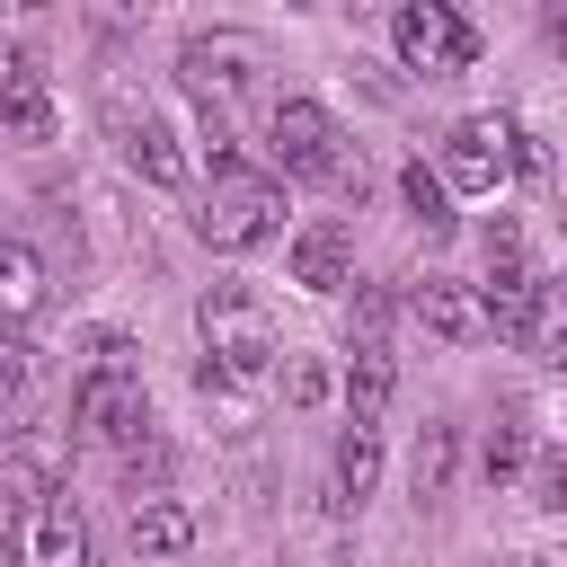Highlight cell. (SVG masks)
Segmentation results:
<instances>
[{"mask_svg":"<svg viewBox=\"0 0 567 567\" xmlns=\"http://www.w3.org/2000/svg\"><path fill=\"white\" fill-rule=\"evenodd\" d=\"M195 328H204V354H213V372H221L230 390H257V381L275 372V354H284L266 301L239 292V284H213V292L195 301Z\"/></svg>","mask_w":567,"mask_h":567,"instance_id":"1","label":"cell"},{"mask_svg":"<svg viewBox=\"0 0 567 567\" xmlns=\"http://www.w3.org/2000/svg\"><path fill=\"white\" fill-rule=\"evenodd\" d=\"M89 354H97V363H89L80 390H71V434H80V443H133V434L151 425V399H142V372H133V346H124V337H97Z\"/></svg>","mask_w":567,"mask_h":567,"instance_id":"2","label":"cell"},{"mask_svg":"<svg viewBox=\"0 0 567 567\" xmlns=\"http://www.w3.org/2000/svg\"><path fill=\"white\" fill-rule=\"evenodd\" d=\"M266 151H275L284 177H310V186H363V168H354L337 115H328L319 97H275V115H266Z\"/></svg>","mask_w":567,"mask_h":567,"instance_id":"3","label":"cell"},{"mask_svg":"<svg viewBox=\"0 0 567 567\" xmlns=\"http://www.w3.org/2000/svg\"><path fill=\"white\" fill-rule=\"evenodd\" d=\"M195 230H204V248H221V257H248V248H266V239L284 230V186L230 159V168H213V195H204Z\"/></svg>","mask_w":567,"mask_h":567,"instance_id":"4","label":"cell"},{"mask_svg":"<svg viewBox=\"0 0 567 567\" xmlns=\"http://www.w3.org/2000/svg\"><path fill=\"white\" fill-rule=\"evenodd\" d=\"M9 567H89V514L71 487H27L9 523Z\"/></svg>","mask_w":567,"mask_h":567,"instance_id":"5","label":"cell"},{"mask_svg":"<svg viewBox=\"0 0 567 567\" xmlns=\"http://www.w3.org/2000/svg\"><path fill=\"white\" fill-rule=\"evenodd\" d=\"M390 53H399L408 71H425V80H452V71L478 62V27L461 18V0H399Z\"/></svg>","mask_w":567,"mask_h":567,"instance_id":"6","label":"cell"},{"mask_svg":"<svg viewBox=\"0 0 567 567\" xmlns=\"http://www.w3.org/2000/svg\"><path fill=\"white\" fill-rule=\"evenodd\" d=\"M257 71H266V44L239 35V27H221V35H186V53H177V80L204 97V115H221L230 97H248Z\"/></svg>","mask_w":567,"mask_h":567,"instance_id":"7","label":"cell"},{"mask_svg":"<svg viewBox=\"0 0 567 567\" xmlns=\"http://www.w3.org/2000/svg\"><path fill=\"white\" fill-rule=\"evenodd\" d=\"M514 142H523L514 115H461L443 133V186L452 195H496L514 177Z\"/></svg>","mask_w":567,"mask_h":567,"instance_id":"8","label":"cell"},{"mask_svg":"<svg viewBox=\"0 0 567 567\" xmlns=\"http://www.w3.org/2000/svg\"><path fill=\"white\" fill-rule=\"evenodd\" d=\"M408 310H416V328L443 337V346H478V337H487V301H478L470 284H452V275H425V284L408 292Z\"/></svg>","mask_w":567,"mask_h":567,"instance_id":"9","label":"cell"},{"mask_svg":"<svg viewBox=\"0 0 567 567\" xmlns=\"http://www.w3.org/2000/svg\"><path fill=\"white\" fill-rule=\"evenodd\" d=\"M346 275H354V230H346L337 213L301 221V239H292V284H310V292H337Z\"/></svg>","mask_w":567,"mask_h":567,"instance_id":"10","label":"cell"},{"mask_svg":"<svg viewBox=\"0 0 567 567\" xmlns=\"http://www.w3.org/2000/svg\"><path fill=\"white\" fill-rule=\"evenodd\" d=\"M115 142H124V168L133 177H151V186H177L186 177V151H177V133L159 115H115Z\"/></svg>","mask_w":567,"mask_h":567,"instance_id":"11","label":"cell"},{"mask_svg":"<svg viewBox=\"0 0 567 567\" xmlns=\"http://www.w3.org/2000/svg\"><path fill=\"white\" fill-rule=\"evenodd\" d=\"M0 124H9L18 142H44V133H53V97H44V71H35L27 53L0 62Z\"/></svg>","mask_w":567,"mask_h":567,"instance_id":"12","label":"cell"},{"mask_svg":"<svg viewBox=\"0 0 567 567\" xmlns=\"http://www.w3.org/2000/svg\"><path fill=\"white\" fill-rule=\"evenodd\" d=\"M124 540H133V558H186L195 549V514L177 496H142L133 523H124Z\"/></svg>","mask_w":567,"mask_h":567,"instance_id":"13","label":"cell"},{"mask_svg":"<svg viewBox=\"0 0 567 567\" xmlns=\"http://www.w3.org/2000/svg\"><path fill=\"white\" fill-rule=\"evenodd\" d=\"M372 478H381V434H372V425H346V434H337V470H328V505L354 514V505L372 496Z\"/></svg>","mask_w":567,"mask_h":567,"instance_id":"14","label":"cell"},{"mask_svg":"<svg viewBox=\"0 0 567 567\" xmlns=\"http://www.w3.org/2000/svg\"><path fill=\"white\" fill-rule=\"evenodd\" d=\"M390 390H399V363H390L381 337H363V346H354V372H346V416H354V425H381Z\"/></svg>","mask_w":567,"mask_h":567,"instance_id":"15","label":"cell"},{"mask_svg":"<svg viewBox=\"0 0 567 567\" xmlns=\"http://www.w3.org/2000/svg\"><path fill=\"white\" fill-rule=\"evenodd\" d=\"M44 301V257L27 239H0V328H27Z\"/></svg>","mask_w":567,"mask_h":567,"instance_id":"16","label":"cell"},{"mask_svg":"<svg viewBox=\"0 0 567 567\" xmlns=\"http://www.w3.org/2000/svg\"><path fill=\"white\" fill-rule=\"evenodd\" d=\"M452 461H461V425H425V443H416V505H443L452 496Z\"/></svg>","mask_w":567,"mask_h":567,"instance_id":"17","label":"cell"},{"mask_svg":"<svg viewBox=\"0 0 567 567\" xmlns=\"http://www.w3.org/2000/svg\"><path fill=\"white\" fill-rule=\"evenodd\" d=\"M399 186H408V213H416V221H425V230L443 239V230H452V186H443V177H434L425 159H416V168H408Z\"/></svg>","mask_w":567,"mask_h":567,"instance_id":"18","label":"cell"},{"mask_svg":"<svg viewBox=\"0 0 567 567\" xmlns=\"http://www.w3.org/2000/svg\"><path fill=\"white\" fill-rule=\"evenodd\" d=\"M27 381H35V346H27L18 328H0V416L27 399Z\"/></svg>","mask_w":567,"mask_h":567,"instance_id":"19","label":"cell"},{"mask_svg":"<svg viewBox=\"0 0 567 567\" xmlns=\"http://www.w3.org/2000/svg\"><path fill=\"white\" fill-rule=\"evenodd\" d=\"M487 275H496V284H514V275H532V248H523V230H514L505 213L487 221Z\"/></svg>","mask_w":567,"mask_h":567,"instance_id":"20","label":"cell"},{"mask_svg":"<svg viewBox=\"0 0 567 567\" xmlns=\"http://www.w3.org/2000/svg\"><path fill=\"white\" fill-rule=\"evenodd\" d=\"M523 452H532V425H523V416H505V425H496V443H487V478L505 487V478L523 470Z\"/></svg>","mask_w":567,"mask_h":567,"instance_id":"21","label":"cell"},{"mask_svg":"<svg viewBox=\"0 0 567 567\" xmlns=\"http://www.w3.org/2000/svg\"><path fill=\"white\" fill-rule=\"evenodd\" d=\"M532 487H540V505H549V514L567 505V470H558V452H540V478H532Z\"/></svg>","mask_w":567,"mask_h":567,"instance_id":"22","label":"cell"},{"mask_svg":"<svg viewBox=\"0 0 567 567\" xmlns=\"http://www.w3.org/2000/svg\"><path fill=\"white\" fill-rule=\"evenodd\" d=\"M354 319H363V337H381L390 328V292H354Z\"/></svg>","mask_w":567,"mask_h":567,"instance_id":"23","label":"cell"},{"mask_svg":"<svg viewBox=\"0 0 567 567\" xmlns=\"http://www.w3.org/2000/svg\"><path fill=\"white\" fill-rule=\"evenodd\" d=\"M523 567H549V558H523Z\"/></svg>","mask_w":567,"mask_h":567,"instance_id":"24","label":"cell"},{"mask_svg":"<svg viewBox=\"0 0 567 567\" xmlns=\"http://www.w3.org/2000/svg\"><path fill=\"white\" fill-rule=\"evenodd\" d=\"M18 9H44V0H18Z\"/></svg>","mask_w":567,"mask_h":567,"instance_id":"25","label":"cell"},{"mask_svg":"<svg viewBox=\"0 0 567 567\" xmlns=\"http://www.w3.org/2000/svg\"><path fill=\"white\" fill-rule=\"evenodd\" d=\"M346 9H354V0H346Z\"/></svg>","mask_w":567,"mask_h":567,"instance_id":"26","label":"cell"}]
</instances>
